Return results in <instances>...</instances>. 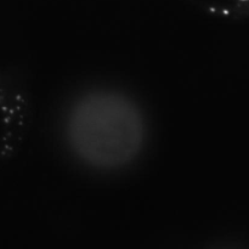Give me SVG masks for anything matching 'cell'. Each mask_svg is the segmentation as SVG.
Listing matches in <instances>:
<instances>
[{"label":"cell","instance_id":"cell-1","mask_svg":"<svg viewBox=\"0 0 249 249\" xmlns=\"http://www.w3.org/2000/svg\"><path fill=\"white\" fill-rule=\"evenodd\" d=\"M57 138L80 172L114 178L135 169L152 142V121L134 91L114 83L77 88L60 107Z\"/></svg>","mask_w":249,"mask_h":249},{"label":"cell","instance_id":"cell-2","mask_svg":"<svg viewBox=\"0 0 249 249\" xmlns=\"http://www.w3.org/2000/svg\"><path fill=\"white\" fill-rule=\"evenodd\" d=\"M33 118L28 78L14 65H0V170L23 147Z\"/></svg>","mask_w":249,"mask_h":249},{"label":"cell","instance_id":"cell-3","mask_svg":"<svg viewBox=\"0 0 249 249\" xmlns=\"http://www.w3.org/2000/svg\"><path fill=\"white\" fill-rule=\"evenodd\" d=\"M201 14L219 21L241 22L249 19V0H184Z\"/></svg>","mask_w":249,"mask_h":249}]
</instances>
